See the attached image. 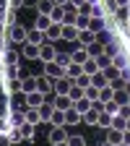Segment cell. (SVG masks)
<instances>
[{
  "instance_id": "cell-1",
  "label": "cell",
  "mask_w": 130,
  "mask_h": 146,
  "mask_svg": "<svg viewBox=\"0 0 130 146\" xmlns=\"http://www.w3.org/2000/svg\"><path fill=\"white\" fill-rule=\"evenodd\" d=\"M26 34H29V29L26 26H21V24H16V26H11L8 29V42H13V44H26Z\"/></svg>"
},
{
  "instance_id": "cell-2",
  "label": "cell",
  "mask_w": 130,
  "mask_h": 146,
  "mask_svg": "<svg viewBox=\"0 0 130 146\" xmlns=\"http://www.w3.org/2000/svg\"><path fill=\"white\" fill-rule=\"evenodd\" d=\"M55 58H57V47H55V42H47L44 39V44L39 47V60H42V65L55 63Z\"/></svg>"
},
{
  "instance_id": "cell-3",
  "label": "cell",
  "mask_w": 130,
  "mask_h": 146,
  "mask_svg": "<svg viewBox=\"0 0 130 146\" xmlns=\"http://www.w3.org/2000/svg\"><path fill=\"white\" fill-rule=\"evenodd\" d=\"M8 125L11 128H21L26 123V110H8Z\"/></svg>"
},
{
  "instance_id": "cell-4",
  "label": "cell",
  "mask_w": 130,
  "mask_h": 146,
  "mask_svg": "<svg viewBox=\"0 0 130 146\" xmlns=\"http://www.w3.org/2000/svg\"><path fill=\"white\" fill-rule=\"evenodd\" d=\"M73 84H76V81H73V78H57V81H55V97H68L70 94V89H73Z\"/></svg>"
},
{
  "instance_id": "cell-5",
  "label": "cell",
  "mask_w": 130,
  "mask_h": 146,
  "mask_svg": "<svg viewBox=\"0 0 130 146\" xmlns=\"http://www.w3.org/2000/svg\"><path fill=\"white\" fill-rule=\"evenodd\" d=\"M36 91H42V94L47 97L49 91H55V78H49V76H36Z\"/></svg>"
},
{
  "instance_id": "cell-6",
  "label": "cell",
  "mask_w": 130,
  "mask_h": 146,
  "mask_svg": "<svg viewBox=\"0 0 130 146\" xmlns=\"http://www.w3.org/2000/svg\"><path fill=\"white\" fill-rule=\"evenodd\" d=\"M49 143H63V141H68V125H63V128H49Z\"/></svg>"
},
{
  "instance_id": "cell-7",
  "label": "cell",
  "mask_w": 130,
  "mask_h": 146,
  "mask_svg": "<svg viewBox=\"0 0 130 146\" xmlns=\"http://www.w3.org/2000/svg\"><path fill=\"white\" fill-rule=\"evenodd\" d=\"M44 76H49V78H65V68L63 65H57V63H47L44 65Z\"/></svg>"
},
{
  "instance_id": "cell-8",
  "label": "cell",
  "mask_w": 130,
  "mask_h": 146,
  "mask_svg": "<svg viewBox=\"0 0 130 146\" xmlns=\"http://www.w3.org/2000/svg\"><path fill=\"white\" fill-rule=\"evenodd\" d=\"M78 34H81V31H78L76 24H63V39H65V42H73V44H76V42H78Z\"/></svg>"
},
{
  "instance_id": "cell-9",
  "label": "cell",
  "mask_w": 130,
  "mask_h": 146,
  "mask_svg": "<svg viewBox=\"0 0 130 146\" xmlns=\"http://www.w3.org/2000/svg\"><path fill=\"white\" fill-rule=\"evenodd\" d=\"M102 110H104L102 104H94V107H91L88 112L83 115V123H86V125H94V128H96V125H99V112H102Z\"/></svg>"
},
{
  "instance_id": "cell-10",
  "label": "cell",
  "mask_w": 130,
  "mask_h": 146,
  "mask_svg": "<svg viewBox=\"0 0 130 146\" xmlns=\"http://www.w3.org/2000/svg\"><path fill=\"white\" fill-rule=\"evenodd\" d=\"M44 102H47V97L42 94V91H31V94H26V110L29 107H36V110H39Z\"/></svg>"
},
{
  "instance_id": "cell-11",
  "label": "cell",
  "mask_w": 130,
  "mask_h": 146,
  "mask_svg": "<svg viewBox=\"0 0 130 146\" xmlns=\"http://www.w3.org/2000/svg\"><path fill=\"white\" fill-rule=\"evenodd\" d=\"M18 60H21V52H16V50H11V47L3 52V65H5V68H16Z\"/></svg>"
},
{
  "instance_id": "cell-12",
  "label": "cell",
  "mask_w": 130,
  "mask_h": 146,
  "mask_svg": "<svg viewBox=\"0 0 130 146\" xmlns=\"http://www.w3.org/2000/svg\"><path fill=\"white\" fill-rule=\"evenodd\" d=\"M44 39H47V42H60V39H63V24H52V26L44 31Z\"/></svg>"
},
{
  "instance_id": "cell-13",
  "label": "cell",
  "mask_w": 130,
  "mask_h": 146,
  "mask_svg": "<svg viewBox=\"0 0 130 146\" xmlns=\"http://www.w3.org/2000/svg\"><path fill=\"white\" fill-rule=\"evenodd\" d=\"M122 138H125V131H117V128H109L107 131V141L112 146H122Z\"/></svg>"
},
{
  "instance_id": "cell-14",
  "label": "cell",
  "mask_w": 130,
  "mask_h": 146,
  "mask_svg": "<svg viewBox=\"0 0 130 146\" xmlns=\"http://www.w3.org/2000/svg\"><path fill=\"white\" fill-rule=\"evenodd\" d=\"M26 42L29 44H44V31H39V29H29V34H26Z\"/></svg>"
},
{
  "instance_id": "cell-15",
  "label": "cell",
  "mask_w": 130,
  "mask_h": 146,
  "mask_svg": "<svg viewBox=\"0 0 130 146\" xmlns=\"http://www.w3.org/2000/svg\"><path fill=\"white\" fill-rule=\"evenodd\" d=\"M21 55L26 60H39V44H24V50H21Z\"/></svg>"
},
{
  "instance_id": "cell-16",
  "label": "cell",
  "mask_w": 130,
  "mask_h": 146,
  "mask_svg": "<svg viewBox=\"0 0 130 146\" xmlns=\"http://www.w3.org/2000/svg\"><path fill=\"white\" fill-rule=\"evenodd\" d=\"M70 60H73V63H78V65H83V63L88 60V52H86V47H81V44H78L76 50L70 52Z\"/></svg>"
},
{
  "instance_id": "cell-17",
  "label": "cell",
  "mask_w": 130,
  "mask_h": 146,
  "mask_svg": "<svg viewBox=\"0 0 130 146\" xmlns=\"http://www.w3.org/2000/svg\"><path fill=\"white\" fill-rule=\"evenodd\" d=\"M112 99H115V89H112V86L99 89V102H96V104H102V107H104L107 102H112Z\"/></svg>"
},
{
  "instance_id": "cell-18",
  "label": "cell",
  "mask_w": 130,
  "mask_h": 146,
  "mask_svg": "<svg viewBox=\"0 0 130 146\" xmlns=\"http://www.w3.org/2000/svg\"><path fill=\"white\" fill-rule=\"evenodd\" d=\"M91 42H96V34L91 31V29H83V31L78 34V44H81V47H88Z\"/></svg>"
},
{
  "instance_id": "cell-19",
  "label": "cell",
  "mask_w": 130,
  "mask_h": 146,
  "mask_svg": "<svg viewBox=\"0 0 130 146\" xmlns=\"http://www.w3.org/2000/svg\"><path fill=\"white\" fill-rule=\"evenodd\" d=\"M26 123L34 125V128L42 125V115H39V110H36V107H29V110H26Z\"/></svg>"
},
{
  "instance_id": "cell-20",
  "label": "cell",
  "mask_w": 130,
  "mask_h": 146,
  "mask_svg": "<svg viewBox=\"0 0 130 146\" xmlns=\"http://www.w3.org/2000/svg\"><path fill=\"white\" fill-rule=\"evenodd\" d=\"M81 120H83V115L78 112V110H76V107H70V110H68V112H65V125H78Z\"/></svg>"
},
{
  "instance_id": "cell-21",
  "label": "cell",
  "mask_w": 130,
  "mask_h": 146,
  "mask_svg": "<svg viewBox=\"0 0 130 146\" xmlns=\"http://www.w3.org/2000/svg\"><path fill=\"white\" fill-rule=\"evenodd\" d=\"M52 107H55V110H63V112H68V110L73 107V99H70V97H55Z\"/></svg>"
},
{
  "instance_id": "cell-22",
  "label": "cell",
  "mask_w": 130,
  "mask_h": 146,
  "mask_svg": "<svg viewBox=\"0 0 130 146\" xmlns=\"http://www.w3.org/2000/svg\"><path fill=\"white\" fill-rule=\"evenodd\" d=\"M65 76H68V78H73V81H76V78H81V76H83V65L70 63V65L65 68Z\"/></svg>"
},
{
  "instance_id": "cell-23",
  "label": "cell",
  "mask_w": 130,
  "mask_h": 146,
  "mask_svg": "<svg viewBox=\"0 0 130 146\" xmlns=\"http://www.w3.org/2000/svg\"><path fill=\"white\" fill-rule=\"evenodd\" d=\"M49 21L52 24H63L65 21V5H55L52 13H49Z\"/></svg>"
},
{
  "instance_id": "cell-24",
  "label": "cell",
  "mask_w": 130,
  "mask_h": 146,
  "mask_svg": "<svg viewBox=\"0 0 130 146\" xmlns=\"http://www.w3.org/2000/svg\"><path fill=\"white\" fill-rule=\"evenodd\" d=\"M55 8V0H36V11H39V16H49Z\"/></svg>"
},
{
  "instance_id": "cell-25",
  "label": "cell",
  "mask_w": 130,
  "mask_h": 146,
  "mask_svg": "<svg viewBox=\"0 0 130 146\" xmlns=\"http://www.w3.org/2000/svg\"><path fill=\"white\" fill-rule=\"evenodd\" d=\"M86 52H88V58H94V60H96L99 55H104L107 50H104V44H102V42H91V44L86 47Z\"/></svg>"
},
{
  "instance_id": "cell-26",
  "label": "cell",
  "mask_w": 130,
  "mask_h": 146,
  "mask_svg": "<svg viewBox=\"0 0 130 146\" xmlns=\"http://www.w3.org/2000/svg\"><path fill=\"white\" fill-rule=\"evenodd\" d=\"M31 91H36V76H29L21 81V94H31Z\"/></svg>"
},
{
  "instance_id": "cell-27",
  "label": "cell",
  "mask_w": 130,
  "mask_h": 146,
  "mask_svg": "<svg viewBox=\"0 0 130 146\" xmlns=\"http://www.w3.org/2000/svg\"><path fill=\"white\" fill-rule=\"evenodd\" d=\"M49 125H52V128H63V125H65V112H63V110H55V112H52Z\"/></svg>"
},
{
  "instance_id": "cell-28",
  "label": "cell",
  "mask_w": 130,
  "mask_h": 146,
  "mask_svg": "<svg viewBox=\"0 0 130 146\" xmlns=\"http://www.w3.org/2000/svg\"><path fill=\"white\" fill-rule=\"evenodd\" d=\"M88 29L94 31V34L104 31V29H107V18H91V21H88Z\"/></svg>"
},
{
  "instance_id": "cell-29",
  "label": "cell",
  "mask_w": 130,
  "mask_h": 146,
  "mask_svg": "<svg viewBox=\"0 0 130 146\" xmlns=\"http://www.w3.org/2000/svg\"><path fill=\"white\" fill-rule=\"evenodd\" d=\"M104 50H107V55H109V58H115V55H120V52H122V47H120V39H117V36H112V42H109V44H107Z\"/></svg>"
},
{
  "instance_id": "cell-30",
  "label": "cell",
  "mask_w": 130,
  "mask_h": 146,
  "mask_svg": "<svg viewBox=\"0 0 130 146\" xmlns=\"http://www.w3.org/2000/svg\"><path fill=\"white\" fill-rule=\"evenodd\" d=\"M96 128H104V131L112 128V115H109L107 110H102V112H99V125H96Z\"/></svg>"
},
{
  "instance_id": "cell-31",
  "label": "cell",
  "mask_w": 130,
  "mask_h": 146,
  "mask_svg": "<svg viewBox=\"0 0 130 146\" xmlns=\"http://www.w3.org/2000/svg\"><path fill=\"white\" fill-rule=\"evenodd\" d=\"M91 86H96V89H104V86H109V81H107V76L99 70V73H94L91 76Z\"/></svg>"
},
{
  "instance_id": "cell-32",
  "label": "cell",
  "mask_w": 130,
  "mask_h": 146,
  "mask_svg": "<svg viewBox=\"0 0 130 146\" xmlns=\"http://www.w3.org/2000/svg\"><path fill=\"white\" fill-rule=\"evenodd\" d=\"M76 18H78V8L76 5H65V21L63 24H76Z\"/></svg>"
},
{
  "instance_id": "cell-33",
  "label": "cell",
  "mask_w": 130,
  "mask_h": 146,
  "mask_svg": "<svg viewBox=\"0 0 130 146\" xmlns=\"http://www.w3.org/2000/svg\"><path fill=\"white\" fill-rule=\"evenodd\" d=\"M49 26H52L49 16H36V21H34V29H39V31H47Z\"/></svg>"
},
{
  "instance_id": "cell-34",
  "label": "cell",
  "mask_w": 130,
  "mask_h": 146,
  "mask_svg": "<svg viewBox=\"0 0 130 146\" xmlns=\"http://www.w3.org/2000/svg\"><path fill=\"white\" fill-rule=\"evenodd\" d=\"M99 70H102V68L96 65V60H94V58H88V60L83 63V73H86V76H94V73H99Z\"/></svg>"
},
{
  "instance_id": "cell-35",
  "label": "cell",
  "mask_w": 130,
  "mask_h": 146,
  "mask_svg": "<svg viewBox=\"0 0 130 146\" xmlns=\"http://www.w3.org/2000/svg\"><path fill=\"white\" fill-rule=\"evenodd\" d=\"M73 107H76V110H78V112H81V115H86V112H88V110H91V107H94V102H91V99H86V97H83V99H78V102H76V104H73Z\"/></svg>"
},
{
  "instance_id": "cell-36",
  "label": "cell",
  "mask_w": 130,
  "mask_h": 146,
  "mask_svg": "<svg viewBox=\"0 0 130 146\" xmlns=\"http://www.w3.org/2000/svg\"><path fill=\"white\" fill-rule=\"evenodd\" d=\"M52 112H55V107L44 102V104L39 107V115H42V123H49V117H52Z\"/></svg>"
},
{
  "instance_id": "cell-37",
  "label": "cell",
  "mask_w": 130,
  "mask_h": 146,
  "mask_svg": "<svg viewBox=\"0 0 130 146\" xmlns=\"http://www.w3.org/2000/svg\"><path fill=\"white\" fill-rule=\"evenodd\" d=\"M70 99H73V104H76L78 99H83L86 97V89H81V86H76V84H73V89H70V94H68Z\"/></svg>"
},
{
  "instance_id": "cell-38",
  "label": "cell",
  "mask_w": 130,
  "mask_h": 146,
  "mask_svg": "<svg viewBox=\"0 0 130 146\" xmlns=\"http://www.w3.org/2000/svg\"><path fill=\"white\" fill-rule=\"evenodd\" d=\"M102 73H104V76H107V81H109V84H112V81H117V78H120V68H115V65H109V68H104Z\"/></svg>"
},
{
  "instance_id": "cell-39",
  "label": "cell",
  "mask_w": 130,
  "mask_h": 146,
  "mask_svg": "<svg viewBox=\"0 0 130 146\" xmlns=\"http://www.w3.org/2000/svg\"><path fill=\"white\" fill-rule=\"evenodd\" d=\"M112 65H115V68H120V70H122V68H127V55H125V52L115 55V58H112Z\"/></svg>"
},
{
  "instance_id": "cell-40",
  "label": "cell",
  "mask_w": 130,
  "mask_h": 146,
  "mask_svg": "<svg viewBox=\"0 0 130 146\" xmlns=\"http://www.w3.org/2000/svg\"><path fill=\"white\" fill-rule=\"evenodd\" d=\"M102 8H104V13H109V16H115L120 5L115 3V0H102Z\"/></svg>"
},
{
  "instance_id": "cell-41",
  "label": "cell",
  "mask_w": 130,
  "mask_h": 146,
  "mask_svg": "<svg viewBox=\"0 0 130 146\" xmlns=\"http://www.w3.org/2000/svg\"><path fill=\"white\" fill-rule=\"evenodd\" d=\"M127 99H130V94H127L125 89H117V91H115V102H117L120 107H122V104H127Z\"/></svg>"
},
{
  "instance_id": "cell-42",
  "label": "cell",
  "mask_w": 130,
  "mask_h": 146,
  "mask_svg": "<svg viewBox=\"0 0 130 146\" xmlns=\"http://www.w3.org/2000/svg\"><path fill=\"white\" fill-rule=\"evenodd\" d=\"M8 138H11V143H18V141H24V133H21V128H11V131H8Z\"/></svg>"
},
{
  "instance_id": "cell-43",
  "label": "cell",
  "mask_w": 130,
  "mask_h": 146,
  "mask_svg": "<svg viewBox=\"0 0 130 146\" xmlns=\"http://www.w3.org/2000/svg\"><path fill=\"white\" fill-rule=\"evenodd\" d=\"M68 146H86V138L78 136V133H73V136H68Z\"/></svg>"
},
{
  "instance_id": "cell-44",
  "label": "cell",
  "mask_w": 130,
  "mask_h": 146,
  "mask_svg": "<svg viewBox=\"0 0 130 146\" xmlns=\"http://www.w3.org/2000/svg\"><path fill=\"white\" fill-rule=\"evenodd\" d=\"M96 65L104 70V68H109V65H112V58H109V55L104 52V55H99V58H96Z\"/></svg>"
},
{
  "instance_id": "cell-45",
  "label": "cell",
  "mask_w": 130,
  "mask_h": 146,
  "mask_svg": "<svg viewBox=\"0 0 130 146\" xmlns=\"http://www.w3.org/2000/svg\"><path fill=\"white\" fill-rule=\"evenodd\" d=\"M86 99H91V102L96 104V102H99V89H96V86H88V89H86Z\"/></svg>"
},
{
  "instance_id": "cell-46",
  "label": "cell",
  "mask_w": 130,
  "mask_h": 146,
  "mask_svg": "<svg viewBox=\"0 0 130 146\" xmlns=\"http://www.w3.org/2000/svg\"><path fill=\"white\" fill-rule=\"evenodd\" d=\"M104 110H107L112 117H115V115H120V104H117L115 99H112V102H107V104H104Z\"/></svg>"
},
{
  "instance_id": "cell-47",
  "label": "cell",
  "mask_w": 130,
  "mask_h": 146,
  "mask_svg": "<svg viewBox=\"0 0 130 146\" xmlns=\"http://www.w3.org/2000/svg\"><path fill=\"white\" fill-rule=\"evenodd\" d=\"M55 63H57V65H63V68H68V65L73 63V60H70V52H68V55H60V52H57V58H55Z\"/></svg>"
},
{
  "instance_id": "cell-48",
  "label": "cell",
  "mask_w": 130,
  "mask_h": 146,
  "mask_svg": "<svg viewBox=\"0 0 130 146\" xmlns=\"http://www.w3.org/2000/svg\"><path fill=\"white\" fill-rule=\"evenodd\" d=\"M88 21H91V16H78V18H76V26H78V31L88 29Z\"/></svg>"
},
{
  "instance_id": "cell-49",
  "label": "cell",
  "mask_w": 130,
  "mask_h": 146,
  "mask_svg": "<svg viewBox=\"0 0 130 146\" xmlns=\"http://www.w3.org/2000/svg\"><path fill=\"white\" fill-rule=\"evenodd\" d=\"M125 125H127V120H125V117H120V115H115V117H112V128H117V131H125Z\"/></svg>"
},
{
  "instance_id": "cell-50",
  "label": "cell",
  "mask_w": 130,
  "mask_h": 146,
  "mask_svg": "<svg viewBox=\"0 0 130 146\" xmlns=\"http://www.w3.org/2000/svg\"><path fill=\"white\" fill-rule=\"evenodd\" d=\"M76 86H81V89H88V86H91V76H86V73H83L81 78H76Z\"/></svg>"
},
{
  "instance_id": "cell-51",
  "label": "cell",
  "mask_w": 130,
  "mask_h": 146,
  "mask_svg": "<svg viewBox=\"0 0 130 146\" xmlns=\"http://www.w3.org/2000/svg\"><path fill=\"white\" fill-rule=\"evenodd\" d=\"M21 133H24V138H34V125L24 123V125H21Z\"/></svg>"
},
{
  "instance_id": "cell-52",
  "label": "cell",
  "mask_w": 130,
  "mask_h": 146,
  "mask_svg": "<svg viewBox=\"0 0 130 146\" xmlns=\"http://www.w3.org/2000/svg\"><path fill=\"white\" fill-rule=\"evenodd\" d=\"M120 81H122V84H130V65L120 70Z\"/></svg>"
},
{
  "instance_id": "cell-53",
  "label": "cell",
  "mask_w": 130,
  "mask_h": 146,
  "mask_svg": "<svg viewBox=\"0 0 130 146\" xmlns=\"http://www.w3.org/2000/svg\"><path fill=\"white\" fill-rule=\"evenodd\" d=\"M120 117L130 120V104H122V107H120Z\"/></svg>"
},
{
  "instance_id": "cell-54",
  "label": "cell",
  "mask_w": 130,
  "mask_h": 146,
  "mask_svg": "<svg viewBox=\"0 0 130 146\" xmlns=\"http://www.w3.org/2000/svg\"><path fill=\"white\" fill-rule=\"evenodd\" d=\"M8 8H13V11L24 8V0H8Z\"/></svg>"
},
{
  "instance_id": "cell-55",
  "label": "cell",
  "mask_w": 130,
  "mask_h": 146,
  "mask_svg": "<svg viewBox=\"0 0 130 146\" xmlns=\"http://www.w3.org/2000/svg\"><path fill=\"white\" fill-rule=\"evenodd\" d=\"M0 146H13L11 138H8V133H0Z\"/></svg>"
},
{
  "instance_id": "cell-56",
  "label": "cell",
  "mask_w": 130,
  "mask_h": 146,
  "mask_svg": "<svg viewBox=\"0 0 130 146\" xmlns=\"http://www.w3.org/2000/svg\"><path fill=\"white\" fill-rule=\"evenodd\" d=\"M115 3H117L120 8H130V0H115Z\"/></svg>"
},
{
  "instance_id": "cell-57",
  "label": "cell",
  "mask_w": 130,
  "mask_h": 146,
  "mask_svg": "<svg viewBox=\"0 0 130 146\" xmlns=\"http://www.w3.org/2000/svg\"><path fill=\"white\" fill-rule=\"evenodd\" d=\"M83 3H88V0H70V5H76V8H78V5H83Z\"/></svg>"
},
{
  "instance_id": "cell-58",
  "label": "cell",
  "mask_w": 130,
  "mask_h": 146,
  "mask_svg": "<svg viewBox=\"0 0 130 146\" xmlns=\"http://www.w3.org/2000/svg\"><path fill=\"white\" fill-rule=\"evenodd\" d=\"M122 143H125V146H130V131H125V138H122Z\"/></svg>"
},
{
  "instance_id": "cell-59",
  "label": "cell",
  "mask_w": 130,
  "mask_h": 146,
  "mask_svg": "<svg viewBox=\"0 0 130 146\" xmlns=\"http://www.w3.org/2000/svg\"><path fill=\"white\" fill-rule=\"evenodd\" d=\"M55 5H70V0H55Z\"/></svg>"
},
{
  "instance_id": "cell-60",
  "label": "cell",
  "mask_w": 130,
  "mask_h": 146,
  "mask_svg": "<svg viewBox=\"0 0 130 146\" xmlns=\"http://www.w3.org/2000/svg\"><path fill=\"white\" fill-rule=\"evenodd\" d=\"M52 146H68V141H63V143H52Z\"/></svg>"
},
{
  "instance_id": "cell-61",
  "label": "cell",
  "mask_w": 130,
  "mask_h": 146,
  "mask_svg": "<svg viewBox=\"0 0 130 146\" xmlns=\"http://www.w3.org/2000/svg\"><path fill=\"white\" fill-rule=\"evenodd\" d=\"M125 91H127V94H130V84H125Z\"/></svg>"
},
{
  "instance_id": "cell-62",
  "label": "cell",
  "mask_w": 130,
  "mask_h": 146,
  "mask_svg": "<svg viewBox=\"0 0 130 146\" xmlns=\"http://www.w3.org/2000/svg\"><path fill=\"white\" fill-rule=\"evenodd\" d=\"M125 131H130V120H127V125H125Z\"/></svg>"
},
{
  "instance_id": "cell-63",
  "label": "cell",
  "mask_w": 130,
  "mask_h": 146,
  "mask_svg": "<svg viewBox=\"0 0 130 146\" xmlns=\"http://www.w3.org/2000/svg\"><path fill=\"white\" fill-rule=\"evenodd\" d=\"M102 146H112V143H109V141H104V143H102Z\"/></svg>"
},
{
  "instance_id": "cell-64",
  "label": "cell",
  "mask_w": 130,
  "mask_h": 146,
  "mask_svg": "<svg viewBox=\"0 0 130 146\" xmlns=\"http://www.w3.org/2000/svg\"><path fill=\"white\" fill-rule=\"evenodd\" d=\"M127 104H130V99H127Z\"/></svg>"
}]
</instances>
